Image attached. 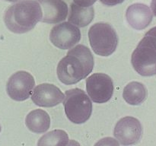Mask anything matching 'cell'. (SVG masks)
I'll return each instance as SVG.
<instances>
[{"label": "cell", "mask_w": 156, "mask_h": 146, "mask_svg": "<svg viewBox=\"0 0 156 146\" xmlns=\"http://www.w3.org/2000/svg\"><path fill=\"white\" fill-rule=\"evenodd\" d=\"M94 57L90 49L82 44L72 48L57 65V76L62 83L74 85L92 71Z\"/></svg>", "instance_id": "6da1fadb"}, {"label": "cell", "mask_w": 156, "mask_h": 146, "mask_svg": "<svg viewBox=\"0 0 156 146\" xmlns=\"http://www.w3.org/2000/svg\"><path fill=\"white\" fill-rule=\"evenodd\" d=\"M41 5L36 0H20L8 8L4 22L10 31L24 33L31 30L42 18Z\"/></svg>", "instance_id": "7a4b0ae2"}, {"label": "cell", "mask_w": 156, "mask_h": 146, "mask_svg": "<svg viewBox=\"0 0 156 146\" xmlns=\"http://www.w3.org/2000/svg\"><path fill=\"white\" fill-rule=\"evenodd\" d=\"M131 62L140 75L156 74V27L150 29L139 43L131 56Z\"/></svg>", "instance_id": "3957f363"}, {"label": "cell", "mask_w": 156, "mask_h": 146, "mask_svg": "<svg viewBox=\"0 0 156 146\" xmlns=\"http://www.w3.org/2000/svg\"><path fill=\"white\" fill-rule=\"evenodd\" d=\"M63 105L66 115L72 123L82 124L91 117L92 103L90 97L80 88L68 90L66 92Z\"/></svg>", "instance_id": "277c9868"}, {"label": "cell", "mask_w": 156, "mask_h": 146, "mask_svg": "<svg viewBox=\"0 0 156 146\" xmlns=\"http://www.w3.org/2000/svg\"><path fill=\"white\" fill-rule=\"evenodd\" d=\"M90 45L94 53L101 56H109L114 53L118 45L116 30L108 23L98 22L88 30Z\"/></svg>", "instance_id": "5b68a950"}, {"label": "cell", "mask_w": 156, "mask_h": 146, "mask_svg": "<svg viewBox=\"0 0 156 146\" xmlns=\"http://www.w3.org/2000/svg\"><path fill=\"white\" fill-rule=\"evenodd\" d=\"M88 97L96 103H105L110 100L114 93V83L108 75L94 73L86 79Z\"/></svg>", "instance_id": "8992f818"}, {"label": "cell", "mask_w": 156, "mask_h": 146, "mask_svg": "<svg viewBox=\"0 0 156 146\" xmlns=\"http://www.w3.org/2000/svg\"><path fill=\"white\" fill-rule=\"evenodd\" d=\"M34 85V78L30 73L18 71L14 73L8 80L6 91L12 100L24 101L30 97Z\"/></svg>", "instance_id": "52a82bcc"}, {"label": "cell", "mask_w": 156, "mask_h": 146, "mask_svg": "<svg viewBox=\"0 0 156 146\" xmlns=\"http://www.w3.org/2000/svg\"><path fill=\"white\" fill-rule=\"evenodd\" d=\"M114 135L123 145L136 144L143 135V126L140 120L135 117H123L116 124Z\"/></svg>", "instance_id": "ba28073f"}, {"label": "cell", "mask_w": 156, "mask_h": 146, "mask_svg": "<svg viewBox=\"0 0 156 146\" xmlns=\"http://www.w3.org/2000/svg\"><path fill=\"white\" fill-rule=\"evenodd\" d=\"M81 39V32L77 26L70 22L56 24L51 29L50 40L52 43L61 50H68L74 47Z\"/></svg>", "instance_id": "9c48e42d"}, {"label": "cell", "mask_w": 156, "mask_h": 146, "mask_svg": "<svg viewBox=\"0 0 156 146\" xmlns=\"http://www.w3.org/2000/svg\"><path fill=\"white\" fill-rule=\"evenodd\" d=\"M64 97L63 93L56 85L44 83L35 87L31 95V100L37 106L53 107L62 103Z\"/></svg>", "instance_id": "30bf717a"}, {"label": "cell", "mask_w": 156, "mask_h": 146, "mask_svg": "<svg viewBox=\"0 0 156 146\" xmlns=\"http://www.w3.org/2000/svg\"><path fill=\"white\" fill-rule=\"evenodd\" d=\"M42 9L41 21L57 24L63 21L68 15V6L63 0H37Z\"/></svg>", "instance_id": "8fae6325"}, {"label": "cell", "mask_w": 156, "mask_h": 146, "mask_svg": "<svg viewBox=\"0 0 156 146\" xmlns=\"http://www.w3.org/2000/svg\"><path fill=\"white\" fill-rule=\"evenodd\" d=\"M152 18L153 15L151 9L145 4L135 3L126 9V21L136 30H141L146 28L152 22Z\"/></svg>", "instance_id": "7c38bea8"}, {"label": "cell", "mask_w": 156, "mask_h": 146, "mask_svg": "<svg viewBox=\"0 0 156 146\" xmlns=\"http://www.w3.org/2000/svg\"><path fill=\"white\" fill-rule=\"evenodd\" d=\"M25 125L27 129L34 133H44L50 126V118L46 111L41 109L32 110L27 115Z\"/></svg>", "instance_id": "4fadbf2b"}, {"label": "cell", "mask_w": 156, "mask_h": 146, "mask_svg": "<svg viewBox=\"0 0 156 146\" xmlns=\"http://www.w3.org/2000/svg\"><path fill=\"white\" fill-rule=\"evenodd\" d=\"M94 10L92 5L89 7H82L74 2L71 3L68 20L69 22L75 24L78 27L88 26L94 19Z\"/></svg>", "instance_id": "5bb4252c"}, {"label": "cell", "mask_w": 156, "mask_h": 146, "mask_svg": "<svg viewBox=\"0 0 156 146\" xmlns=\"http://www.w3.org/2000/svg\"><path fill=\"white\" fill-rule=\"evenodd\" d=\"M123 97L128 104L140 105L147 97V90L146 86L140 82H129L123 89Z\"/></svg>", "instance_id": "9a60e30c"}, {"label": "cell", "mask_w": 156, "mask_h": 146, "mask_svg": "<svg viewBox=\"0 0 156 146\" xmlns=\"http://www.w3.org/2000/svg\"><path fill=\"white\" fill-rule=\"evenodd\" d=\"M69 139L66 132L56 129L47 132L39 139L37 145H67Z\"/></svg>", "instance_id": "2e32d148"}, {"label": "cell", "mask_w": 156, "mask_h": 146, "mask_svg": "<svg viewBox=\"0 0 156 146\" xmlns=\"http://www.w3.org/2000/svg\"><path fill=\"white\" fill-rule=\"evenodd\" d=\"M97 0H74L75 4L82 7H89L94 5Z\"/></svg>", "instance_id": "e0dca14e"}, {"label": "cell", "mask_w": 156, "mask_h": 146, "mask_svg": "<svg viewBox=\"0 0 156 146\" xmlns=\"http://www.w3.org/2000/svg\"><path fill=\"white\" fill-rule=\"evenodd\" d=\"M101 2L107 6H114L123 2L124 0H100Z\"/></svg>", "instance_id": "ac0fdd59"}, {"label": "cell", "mask_w": 156, "mask_h": 146, "mask_svg": "<svg viewBox=\"0 0 156 146\" xmlns=\"http://www.w3.org/2000/svg\"><path fill=\"white\" fill-rule=\"evenodd\" d=\"M151 9H152L154 15L156 17V0H152V2H151Z\"/></svg>", "instance_id": "d6986e66"}, {"label": "cell", "mask_w": 156, "mask_h": 146, "mask_svg": "<svg viewBox=\"0 0 156 146\" xmlns=\"http://www.w3.org/2000/svg\"><path fill=\"white\" fill-rule=\"evenodd\" d=\"M5 1H8V2H14L19 1V0H5Z\"/></svg>", "instance_id": "ffe728a7"}, {"label": "cell", "mask_w": 156, "mask_h": 146, "mask_svg": "<svg viewBox=\"0 0 156 146\" xmlns=\"http://www.w3.org/2000/svg\"><path fill=\"white\" fill-rule=\"evenodd\" d=\"M0 132H1V126H0Z\"/></svg>", "instance_id": "44dd1931"}]
</instances>
